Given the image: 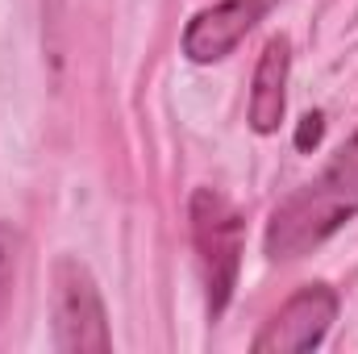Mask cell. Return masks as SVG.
<instances>
[{"label":"cell","mask_w":358,"mask_h":354,"mask_svg":"<svg viewBox=\"0 0 358 354\" xmlns=\"http://www.w3.org/2000/svg\"><path fill=\"white\" fill-rule=\"evenodd\" d=\"M358 217V129L334 150V159L283 196L267 217L263 250L271 263H296L325 246L346 221Z\"/></svg>","instance_id":"6da1fadb"},{"label":"cell","mask_w":358,"mask_h":354,"mask_svg":"<svg viewBox=\"0 0 358 354\" xmlns=\"http://www.w3.org/2000/svg\"><path fill=\"white\" fill-rule=\"evenodd\" d=\"M187 221H192V246L204 279V309L208 321H217L238 288L242 250H246V221L234 208V200L217 187H196L187 200Z\"/></svg>","instance_id":"7a4b0ae2"},{"label":"cell","mask_w":358,"mask_h":354,"mask_svg":"<svg viewBox=\"0 0 358 354\" xmlns=\"http://www.w3.org/2000/svg\"><path fill=\"white\" fill-rule=\"evenodd\" d=\"M50 342L55 351L76 354V351H113V334H108V313H104V296L92 279L88 263H80L76 255H59L50 271Z\"/></svg>","instance_id":"3957f363"},{"label":"cell","mask_w":358,"mask_h":354,"mask_svg":"<svg viewBox=\"0 0 358 354\" xmlns=\"http://www.w3.org/2000/svg\"><path fill=\"white\" fill-rule=\"evenodd\" d=\"M338 292L329 283H308L300 292H292L283 300V309L259 330V338L250 342L255 354H304L317 351L325 342V334L338 321Z\"/></svg>","instance_id":"277c9868"},{"label":"cell","mask_w":358,"mask_h":354,"mask_svg":"<svg viewBox=\"0 0 358 354\" xmlns=\"http://www.w3.org/2000/svg\"><path fill=\"white\" fill-rule=\"evenodd\" d=\"M271 4L275 0H217L200 8L183 29V55L200 67L229 59L246 42V34L267 17Z\"/></svg>","instance_id":"5b68a950"},{"label":"cell","mask_w":358,"mask_h":354,"mask_svg":"<svg viewBox=\"0 0 358 354\" xmlns=\"http://www.w3.org/2000/svg\"><path fill=\"white\" fill-rule=\"evenodd\" d=\"M287 76H292V42L283 34H275L259 63H255V80H250V104H246V121L255 134H275L287 117Z\"/></svg>","instance_id":"8992f818"},{"label":"cell","mask_w":358,"mask_h":354,"mask_svg":"<svg viewBox=\"0 0 358 354\" xmlns=\"http://www.w3.org/2000/svg\"><path fill=\"white\" fill-rule=\"evenodd\" d=\"M17 263H21V234L0 221V317L13 300V283H17Z\"/></svg>","instance_id":"52a82bcc"},{"label":"cell","mask_w":358,"mask_h":354,"mask_svg":"<svg viewBox=\"0 0 358 354\" xmlns=\"http://www.w3.org/2000/svg\"><path fill=\"white\" fill-rule=\"evenodd\" d=\"M321 129H325V121H321V113H313V117H304V125H300V134H296V146H317V138H321Z\"/></svg>","instance_id":"ba28073f"},{"label":"cell","mask_w":358,"mask_h":354,"mask_svg":"<svg viewBox=\"0 0 358 354\" xmlns=\"http://www.w3.org/2000/svg\"><path fill=\"white\" fill-rule=\"evenodd\" d=\"M59 8H63V0H46V25L50 29L59 25Z\"/></svg>","instance_id":"9c48e42d"}]
</instances>
